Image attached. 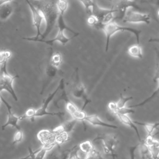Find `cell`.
Listing matches in <instances>:
<instances>
[{
  "mask_svg": "<svg viewBox=\"0 0 159 159\" xmlns=\"http://www.w3.org/2000/svg\"><path fill=\"white\" fill-rule=\"evenodd\" d=\"M133 99H134V98L132 96H124L122 94H120L119 100L117 102H116L117 110L113 114H114L117 111L127 107L126 104L127 103V102L130 101V100H132Z\"/></svg>",
  "mask_w": 159,
  "mask_h": 159,
  "instance_id": "22",
  "label": "cell"
},
{
  "mask_svg": "<svg viewBox=\"0 0 159 159\" xmlns=\"http://www.w3.org/2000/svg\"><path fill=\"white\" fill-rule=\"evenodd\" d=\"M35 108H29L28 109L25 113L22 115L20 116V120H22V119H30L32 120H33L35 119Z\"/></svg>",
  "mask_w": 159,
  "mask_h": 159,
  "instance_id": "31",
  "label": "cell"
},
{
  "mask_svg": "<svg viewBox=\"0 0 159 159\" xmlns=\"http://www.w3.org/2000/svg\"><path fill=\"white\" fill-rule=\"evenodd\" d=\"M23 139V132L20 130H17V131L15 132L14 137H13V140H12V145H16L22 141Z\"/></svg>",
  "mask_w": 159,
  "mask_h": 159,
  "instance_id": "33",
  "label": "cell"
},
{
  "mask_svg": "<svg viewBox=\"0 0 159 159\" xmlns=\"http://www.w3.org/2000/svg\"><path fill=\"white\" fill-rule=\"evenodd\" d=\"M12 52L9 50H0V66L7 62V60L12 57Z\"/></svg>",
  "mask_w": 159,
  "mask_h": 159,
  "instance_id": "29",
  "label": "cell"
},
{
  "mask_svg": "<svg viewBox=\"0 0 159 159\" xmlns=\"http://www.w3.org/2000/svg\"><path fill=\"white\" fill-rule=\"evenodd\" d=\"M122 20L125 23H143L145 24H149L151 22V16L149 14L142 13L138 11H134L128 9Z\"/></svg>",
  "mask_w": 159,
  "mask_h": 159,
  "instance_id": "9",
  "label": "cell"
},
{
  "mask_svg": "<svg viewBox=\"0 0 159 159\" xmlns=\"http://www.w3.org/2000/svg\"><path fill=\"white\" fill-rule=\"evenodd\" d=\"M101 140L102 142V148L104 153L111 156L112 159L117 157L116 150L117 148L119 140L117 137L113 134H104L96 136L93 141Z\"/></svg>",
  "mask_w": 159,
  "mask_h": 159,
  "instance_id": "5",
  "label": "cell"
},
{
  "mask_svg": "<svg viewBox=\"0 0 159 159\" xmlns=\"http://www.w3.org/2000/svg\"><path fill=\"white\" fill-rule=\"evenodd\" d=\"M84 159H104L101 153L95 148L91 153L85 155Z\"/></svg>",
  "mask_w": 159,
  "mask_h": 159,
  "instance_id": "32",
  "label": "cell"
},
{
  "mask_svg": "<svg viewBox=\"0 0 159 159\" xmlns=\"http://www.w3.org/2000/svg\"><path fill=\"white\" fill-rule=\"evenodd\" d=\"M37 137L42 146H57L56 134L53 130L42 129L37 133Z\"/></svg>",
  "mask_w": 159,
  "mask_h": 159,
  "instance_id": "12",
  "label": "cell"
},
{
  "mask_svg": "<svg viewBox=\"0 0 159 159\" xmlns=\"http://www.w3.org/2000/svg\"><path fill=\"white\" fill-rule=\"evenodd\" d=\"M58 71V68L53 66L48 62L45 69V73L47 76L49 78H53V77H55L57 74Z\"/></svg>",
  "mask_w": 159,
  "mask_h": 159,
  "instance_id": "30",
  "label": "cell"
},
{
  "mask_svg": "<svg viewBox=\"0 0 159 159\" xmlns=\"http://www.w3.org/2000/svg\"><path fill=\"white\" fill-rule=\"evenodd\" d=\"M31 2L39 10L45 22L44 32L37 39L23 37V40L36 42L38 40H44L53 29L58 17V9L57 5V0H30Z\"/></svg>",
  "mask_w": 159,
  "mask_h": 159,
  "instance_id": "1",
  "label": "cell"
},
{
  "mask_svg": "<svg viewBox=\"0 0 159 159\" xmlns=\"http://www.w3.org/2000/svg\"><path fill=\"white\" fill-rule=\"evenodd\" d=\"M116 116L119 118V119L121 121V122L129 127H130V128H132L136 133L138 139L139 140L140 142H142L141 140V137H140V132L139 131V129L137 128V127L136 126L135 124L134 123V122L128 116V115L127 114H116Z\"/></svg>",
  "mask_w": 159,
  "mask_h": 159,
  "instance_id": "16",
  "label": "cell"
},
{
  "mask_svg": "<svg viewBox=\"0 0 159 159\" xmlns=\"http://www.w3.org/2000/svg\"><path fill=\"white\" fill-rule=\"evenodd\" d=\"M79 148L78 145H75L71 149L68 150V153L66 159H84L81 157L79 153Z\"/></svg>",
  "mask_w": 159,
  "mask_h": 159,
  "instance_id": "25",
  "label": "cell"
},
{
  "mask_svg": "<svg viewBox=\"0 0 159 159\" xmlns=\"http://www.w3.org/2000/svg\"><path fill=\"white\" fill-rule=\"evenodd\" d=\"M69 139H70L69 134L66 132H64L60 134L57 135L56 139H55V142H56L57 146H60L61 144L67 142L69 140Z\"/></svg>",
  "mask_w": 159,
  "mask_h": 159,
  "instance_id": "28",
  "label": "cell"
},
{
  "mask_svg": "<svg viewBox=\"0 0 159 159\" xmlns=\"http://www.w3.org/2000/svg\"><path fill=\"white\" fill-rule=\"evenodd\" d=\"M7 63L1 65L0 66V93L2 91H6L10 94L14 101H17L18 98L14 89V81L19 77L18 75L12 76L7 70Z\"/></svg>",
  "mask_w": 159,
  "mask_h": 159,
  "instance_id": "4",
  "label": "cell"
},
{
  "mask_svg": "<svg viewBox=\"0 0 159 159\" xmlns=\"http://www.w3.org/2000/svg\"><path fill=\"white\" fill-rule=\"evenodd\" d=\"M72 80H71V94L72 96L78 99H81L83 102L82 110L84 111L86 106L91 102V99L89 98L87 89L84 84V83L81 81L80 75L78 72V69L76 68L73 75H72Z\"/></svg>",
  "mask_w": 159,
  "mask_h": 159,
  "instance_id": "3",
  "label": "cell"
},
{
  "mask_svg": "<svg viewBox=\"0 0 159 159\" xmlns=\"http://www.w3.org/2000/svg\"><path fill=\"white\" fill-rule=\"evenodd\" d=\"M77 36H78V35H74L72 37H68L65 35V30H58V32L57 35L53 39H50V40H45V39H44V40H38L36 42H43V43H46L47 45H49L50 46H52L55 42H58L62 45H65L70 40H71L73 38H75Z\"/></svg>",
  "mask_w": 159,
  "mask_h": 159,
  "instance_id": "14",
  "label": "cell"
},
{
  "mask_svg": "<svg viewBox=\"0 0 159 159\" xmlns=\"http://www.w3.org/2000/svg\"><path fill=\"white\" fill-rule=\"evenodd\" d=\"M158 17H159V9H158Z\"/></svg>",
  "mask_w": 159,
  "mask_h": 159,
  "instance_id": "40",
  "label": "cell"
},
{
  "mask_svg": "<svg viewBox=\"0 0 159 159\" xmlns=\"http://www.w3.org/2000/svg\"></svg>",
  "mask_w": 159,
  "mask_h": 159,
  "instance_id": "41",
  "label": "cell"
},
{
  "mask_svg": "<svg viewBox=\"0 0 159 159\" xmlns=\"http://www.w3.org/2000/svg\"><path fill=\"white\" fill-rule=\"evenodd\" d=\"M106 35V45L105 51L107 52L109 49L110 39L113 35L118 32H130L133 34L136 38L137 44L140 42V35L141 34V30L140 29H137L129 27H124L118 24L116 21L112 20L106 24L103 25L101 29Z\"/></svg>",
  "mask_w": 159,
  "mask_h": 159,
  "instance_id": "2",
  "label": "cell"
},
{
  "mask_svg": "<svg viewBox=\"0 0 159 159\" xmlns=\"http://www.w3.org/2000/svg\"><path fill=\"white\" fill-rule=\"evenodd\" d=\"M37 151H38V149L36 150H35V151L33 150V152H32V157H31L30 159H35V155L36 153L37 152Z\"/></svg>",
  "mask_w": 159,
  "mask_h": 159,
  "instance_id": "38",
  "label": "cell"
},
{
  "mask_svg": "<svg viewBox=\"0 0 159 159\" xmlns=\"http://www.w3.org/2000/svg\"><path fill=\"white\" fill-rule=\"evenodd\" d=\"M115 14L116 10L112 7L111 9L102 8L96 2V1L94 2L92 14L98 18L102 27L103 25L114 20L115 18Z\"/></svg>",
  "mask_w": 159,
  "mask_h": 159,
  "instance_id": "8",
  "label": "cell"
},
{
  "mask_svg": "<svg viewBox=\"0 0 159 159\" xmlns=\"http://www.w3.org/2000/svg\"><path fill=\"white\" fill-rule=\"evenodd\" d=\"M65 107L66 111L70 114L73 119L76 120L77 121H80L82 122L85 121V118L87 116L86 112L81 109H80L70 99L65 101Z\"/></svg>",
  "mask_w": 159,
  "mask_h": 159,
  "instance_id": "13",
  "label": "cell"
},
{
  "mask_svg": "<svg viewBox=\"0 0 159 159\" xmlns=\"http://www.w3.org/2000/svg\"><path fill=\"white\" fill-rule=\"evenodd\" d=\"M47 159H61V155L58 154L56 152H53L48 156Z\"/></svg>",
  "mask_w": 159,
  "mask_h": 159,
  "instance_id": "34",
  "label": "cell"
},
{
  "mask_svg": "<svg viewBox=\"0 0 159 159\" xmlns=\"http://www.w3.org/2000/svg\"><path fill=\"white\" fill-rule=\"evenodd\" d=\"M60 89V86L58 85V86L55 88V89L43 101L42 105L38 109H35V117H43L45 116H52V117H58L59 118H62V117L64 116L65 112H48L47 111V108L51 102V101L53 100V99L55 98L56 94L59 92Z\"/></svg>",
  "mask_w": 159,
  "mask_h": 159,
  "instance_id": "6",
  "label": "cell"
},
{
  "mask_svg": "<svg viewBox=\"0 0 159 159\" xmlns=\"http://www.w3.org/2000/svg\"><path fill=\"white\" fill-rule=\"evenodd\" d=\"M86 22H87V24L89 26L94 27L97 29H101L102 26H101L99 20L94 15H93V14L89 15L86 19Z\"/></svg>",
  "mask_w": 159,
  "mask_h": 159,
  "instance_id": "24",
  "label": "cell"
},
{
  "mask_svg": "<svg viewBox=\"0 0 159 159\" xmlns=\"http://www.w3.org/2000/svg\"><path fill=\"white\" fill-rule=\"evenodd\" d=\"M54 146H41L38 148V151L35 155V159H44L47 152L52 150Z\"/></svg>",
  "mask_w": 159,
  "mask_h": 159,
  "instance_id": "23",
  "label": "cell"
},
{
  "mask_svg": "<svg viewBox=\"0 0 159 159\" xmlns=\"http://www.w3.org/2000/svg\"><path fill=\"white\" fill-rule=\"evenodd\" d=\"M113 1L114 4L112 7L116 10L115 19H121L124 18L126 12L130 8L140 9V7L136 3V0H109Z\"/></svg>",
  "mask_w": 159,
  "mask_h": 159,
  "instance_id": "7",
  "label": "cell"
},
{
  "mask_svg": "<svg viewBox=\"0 0 159 159\" xmlns=\"http://www.w3.org/2000/svg\"><path fill=\"white\" fill-rule=\"evenodd\" d=\"M85 121L89 123L91 125L93 126H99V127H103L112 129H118V127L116 125L109 124L107 122H104L101 119V118L96 115V114H92V115H87L85 118Z\"/></svg>",
  "mask_w": 159,
  "mask_h": 159,
  "instance_id": "15",
  "label": "cell"
},
{
  "mask_svg": "<svg viewBox=\"0 0 159 159\" xmlns=\"http://www.w3.org/2000/svg\"><path fill=\"white\" fill-rule=\"evenodd\" d=\"M13 7L9 2L6 3L0 6V20H7L12 14Z\"/></svg>",
  "mask_w": 159,
  "mask_h": 159,
  "instance_id": "17",
  "label": "cell"
},
{
  "mask_svg": "<svg viewBox=\"0 0 159 159\" xmlns=\"http://www.w3.org/2000/svg\"><path fill=\"white\" fill-rule=\"evenodd\" d=\"M78 148L80 151H81L84 155H87L91 153L95 148L92 142L89 140H85V141L81 142L78 145Z\"/></svg>",
  "mask_w": 159,
  "mask_h": 159,
  "instance_id": "20",
  "label": "cell"
},
{
  "mask_svg": "<svg viewBox=\"0 0 159 159\" xmlns=\"http://www.w3.org/2000/svg\"><path fill=\"white\" fill-rule=\"evenodd\" d=\"M1 101L3 104L5 105L7 111V119L6 122L1 126V129L4 130L7 126H12V127L16 128L17 130L21 129L19 125V120H20L19 116H16L12 111V106L1 95Z\"/></svg>",
  "mask_w": 159,
  "mask_h": 159,
  "instance_id": "11",
  "label": "cell"
},
{
  "mask_svg": "<svg viewBox=\"0 0 159 159\" xmlns=\"http://www.w3.org/2000/svg\"><path fill=\"white\" fill-rule=\"evenodd\" d=\"M26 2L27 5L29 6L31 13H32V22L33 24L36 29V35L35 37H31L32 39H37L40 37L42 33L40 31V27L43 20H44L43 17L41 12L31 2L30 0H24Z\"/></svg>",
  "mask_w": 159,
  "mask_h": 159,
  "instance_id": "10",
  "label": "cell"
},
{
  "mask_svg": "<svg viewBox=\"0 0 159 159\" xmlns=\"http://www.w3.org/2000/svg\"><path fill=\"white\" fill-rule=\"evenodd\" d=\"M28 149H29V155H27V156H25V157H24L20 158H18V159H30L31 157H32V152H33V150H32V149L30 147H29Z\"/></svg>",
  "mask_w": 159,
  "mask_h": 159,
  "instance_id": "35",
  "label": "cell"
},
{
  "mask_svg": "<svg viewBox=\"0 0 159 159\" xmlns=\"http://www.w3.org/2000/svg\"><path fill=\"white\" fill-rule=\"evenodd\" d=\"M12 0H0V6H1L2 5L7 3V2H10L11 1H12Z\"/></svg>",
  "mask_w": 159,
  "mask_h": 159,
  "instance_id": "37",
  "label": "cell"
},
{
  "mask_svg": "<svg viewBox=\"0 0 159 159\" xmlns=\"http://www.w3.org/2000/svg\"><path fill=\"white\" fill-rule=\"evenodd\" d=\"M148 42H157V43H159V38H152V39H150Z\"/></svg>",
  "mask_w": 159,
  "mask_h": 159,
  "instance_id": "36",
  "label": "cell"
},
{
  "mask_svg": "<svg viewBox=\"0 0 159 159\" xmlns=\"http://www.w3.org/2000/svg\"><path fill=\"white\" fill-rule=\"evenodd\" d=\"M134 123L137 125H139L141 126H143L146 132L147 135H152L153 132L155 131V129H157L158 127H159V122H155V123H145V122H139V121H134Z\"/></svg>",
  "mask_w": 159,
  "mask_h": 159,
  "instance_id": "19",
  "label": "cell"
},
{
  "mask_svg": "<svg viewBox=\"0 0 159 159\" xmlns=\"http://www.w3.org/2000/svg\"><path fill=\"white\" fill-rule=\"evenodd\" d=\"M77 120L74 119H72L71 120H68V121H66L65 122L63 123L61 125L65 130V131L68 134H70L71 132L73 131V130L74 129L75 125H76L77 124Z\"/></svg>",
  "mask_w": 159,
  "mask_h": 159,
  "instance_id": "27",
  "label": "cell"
},
{
  "mask_svg": "<svg viewBox=\"0 0 159 159\" xmlns=\"http://www.w3.org/2000/svg\"><path fill=\"white\" fill-rule=\"evenodd\" d=\"M49 63L53 66L58 68L62 63V56L58 52L52 53L49 60Z\"/></svg>",
  "mask_w": 159,
  "mask_h": 159,
  "instance_id": "21",
  "label": "cell"
},
{
  "mask_svg": "<svg viewBox=\"0 0 159 159\" xmlns=\"http://www.w3.org/2000/svg\"><path fill=\"white\" fill-rule=\"evenodd\" d=\"M77 1H80L81 4H83L85 9V11L88 14V16L92 14L93 7L95 2L94 0H77Z\"/></svg>",
  "mask_w": 159,
  "mask_h": 159,
  "instance_id": "26",
  "label": "cell"
},
{
  "mask_svg": "<svg viewBox=\"0 0 159 159\" xmlns=\"http://www.w3.org/2000/svg\"><path fill=\"white\" fill-rule=\"evenodd\" d=\"M2 102V101H1V93H0V104H1V102Z\"/></svg>",
  "mask_w": 159,
  "mask_h": 159,
  "instance_id": "39",
  "label": "cell"
},
{
  "mask_svg": "<svg viewBox=\"0 0 159 159\" xmlns=\"http://www.w3.org/2000/svg\"><path fill=\"white\" fill-rule=\"evenodd\" d=\"M127 52L129 55L134 58L139 59H141L143 58L142 50L139 44H135L130 46L128 48Z\"/></svg>",
  "mask_w": 159,
  "mask_h": 159,
  "instance_id": "18",
  "label": "cell"
}]
</instances>
